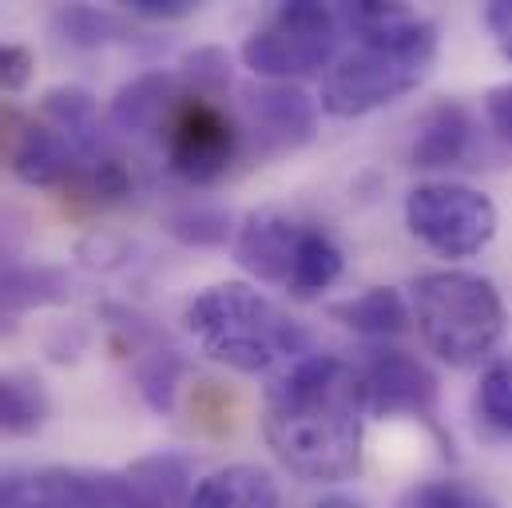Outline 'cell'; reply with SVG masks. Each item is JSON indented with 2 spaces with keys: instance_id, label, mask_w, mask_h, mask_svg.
I'll return each mask as SVG.
<instances>
[{
  "instance_id": "11",
  "label": "cell",
  "mask_w": 512,
  "mask_h": 508,
  "mask_svg": "<svg viewBox=\"0 0 512 508\" xmlns=\"http://www.w3.org/2000/svg\"><path fill=\"white\" fill-rule=\"evenodd\" d=\"M8 163H12L16 179L28 187H60V183L76 179L80 167H92V159L44 116L20 124V131L12 135V147H8Z\"/></svg>"
},
{
  "instance_id": "20",
  "label": "cell",
  "mask_w": 512,
  "mask_h": 508,
  "mask_svg": "<svg viewBox=\"0 0 512 508\" xmlns=\"http://www.w3.org/2000/svg\"><path fill=\"white\" fill-rule=\"evenodd\" d=\"M342 274V247L322 231V227H310L302 231V243L294 254V266H290V278H286V290L294 298H314L322 290H330Z\"/></svg>"
},
{
  "instance_id": "25",
  "label": "cell",
  "mask_w": 512,
  "mask_h": 508,
  "mask_svg": "<svg viewBox=\"0 0 512 508\" xmlns=\"http://www.w3.org/2000/svg\"><path fill=\"white\" fill-rule=\"evenodd\" d=\"M179 84H187V96L219 100L231 88V56L223 48H215V44L187 52L183 68H179Z\"/></svg>"
},
{
  "instance_id": "1",
  "label": "cell",
  "mask_w": 512,
  "mask_h": 508,
  "mask_svg": "<svg viewBox=\"0 0 512 508\" xmlns=\"http://www.w3.org/2000/svg\"><path fill=\"white\" fill-rule=\"evenodd\" d=\"M366 417L358 366L310 354L266 389L262 433L282 469L314 485H338L362 469Z\"/></svg>"
},
{
  "instance_id": "4",
  "label": "cell",
  "mask_w": 512,
  "mask_h": 508,
  "mask_svg": "<svg viewBox=\"0 0 512 508\" xmlns=\"http://www.w3.org/2000/svg\"><path fill=\"white\" fill-rule=\"evenodd\" d=\"M409 310L425 350L453 370L489 362L505 338V302L485 274L429 270L413 278Z\"/></svg>"
},
{
  "instance_id": "33",
  "label": "cell",
  "mask_w": 512,
  "mask_h": 508,
  "mask_svg": "<svg viewBox=\"0 0 512 508\" xmlns=\"http://www.w3.org/2000/svg\"><path fill=\"white\" fill-rule=\"evenodd\" d=\"M0 489H4V481H0Z\"/></svg>"
},
{
  "instance_id": "3",
  "label": "cell",
  "mask_w": 512,
  "mask_h": 508,
  "mask_svg": "<svg viewBox=\"0 0 512 508\" xmlns=\"http://www.w3.org/2000/svg\"><path fill=\"white\" fill-rule=\"evenodd\" d=\"M183 326L211 362L235 374H266L310 354V334L247 282H215L191 294L183 306Z\"/></svg>"
},
{
  "instance_id": "22",
  "label": "cell",
  "mask_w": 512,
  "mask_h": 508,
  "mask_svg": "<svg viewBox=\"0 0 512 508\" xmlns=\"http://www.w3.org/2000/svg\"><path fill=\"white\" fill-rule=\"evenodd\" d=\"M52 32L68 48H100L120 36V20L92 4H64L52 12Z\"/></svg>"
},
{
  "instance_id": "28",
  "label": "cell",
  "mask_w": 512,
  "mask_h": 508,
  "mask_svg": "<svg viewBox=\"0 0 512 508\" xmlns=\"http://www.w3.org/2000/svg\"><path fill=\"white\" fill-rule=\"evenodd\" d=\"M32 68H36V60L24 44H0V96L24 92L32 80Z\"/></svg>"
},
{
  "instance_id": "14",
  "label": "cell",
  "mask_w": 512,
  "mask_h": 508,
  "mask_svg": "<svg viewBox=\"0 0 512 508\" xmlns=\"http://www.w3.org/2000/svg\"><path fill=\"white\" fill-rule=\"evenodd\" d=\"M473 139H477V124H473L469 108L457 100H441L425 112V120L417 127V139L409 151L413 167H421V171L461 167L473 151Z\"/></svg>"
},
{
  "instance_id": "8",
  "label": "cell",
  "mask_w": 512,
  "mask_h": 508,
  "mask_svg": "<svg viewBox=\"0 0 512 508\" xmlns=\"http://www.w3.org/2000/svg\"><path fill=\"white\" fill-rule=\"evenodd\" d=\"M0 508H139V501L128 473L56 465L4 481Z\"/></svg>"
},
{
  "instance_id": "23",
  "label": "cell",
  "mask_w": 512,
  "mask_h": 508,
  "mask_svg": "<svg viewBox=\"0 0 512 508\" xmlns=\"http://www.w3.org/2000/svg\"><path fill=\"white\" fill-rule=\"evenodd\" d=\"M393 508H501L485 489L457 481V477H433V481H417L409 485Z\"/></svg>"
},
{
  "instance_id": "21",
  "label": "cell",
  "mask_w": 512,
  "mask_h": 508,
  "mask_svg": "<svg viewBox=\"0 0 512 508\" xmlns=\"http://www.w3.org/2000/svg\"><path fill=\"white\" fill-rule=\"evenodd\" d=\"M48 393L28 374H0V433L28 437L48 421Z\"/></svg>"
},
{
  "instance_id": "27",
  "label": "cell",
  "mask_w": 512,
  "mask_h": 508,
  "mask_svg": "<svg viewBox=\"0 0 512 508\" xmlns=\"http://www.w3.org/2000/svg\"><path fill=\"white\" fill-rule=\"evenodd\" d=\"M88 187H92L96 199L116 203V199L131 195V171L116 155H104V159H96V163L88 167Z\"/></svg>"
},
{
  "instance_id": "5",
  "label": "cell",
  "mask_w": 512,
  "mask_h": 508,
  "mask_svg": "<svg viewBox=\"0 0 512 508\" xmlns=\"http://www.w3.org/2000/svg\"><path fill=\"white\" fill-rule=\"evenodd\" d=\"M342 36L346 28L338 16V4L290 0V4H278L258 24L239 52L255 76L270 84H294L330 68L338 60Z\"/></svg>"
},
{
  "instance_id": "10",
  "label": "cell",
  "mask_w": 512,
  "mask_h": 508,
  "mask_svg": "<svg viewBox=\"0 0 512 508\" xmlns=\"http://www.w3.org/2000/svg\"><path fill=\"white\" fill-rule=\"evenodd\" d=\"M247 135L255 143L258 159L290 155L306 147L318 131V100L298 84H270L262 80L243 92Z\"/></svg>"
},
{
  "instance_id": "7",
  "label": "cell",
  "mask_w": 512,
  "mask_h": 508,
  "mask_svg": "<svg viewBox=\"0 0 512 508\" xmlns=\"http://www.w3.org/2000/svg\"><path fill=\"white\" fill-rule=\"evenodd\" d=\"M239 143H243V131L231 124V116L215 100H203V96H179L171 120L163 127L171 171L195 187L219 183L239 159Z\"/></svg>"
},
{
  "instance_id": "29",
  "label": "cell",
  "mask_w": 512,
  "mask_h": 508,
  "mask_svg": "<svg viewBox=\"0 0 512 508\" xmlns=\"http://www.w3.org/2000/svg\"><path fill=\"white\" fill-rule=\"evenodd\" d=\"M481 108H485V120H489V127H493V135L505 139V143H512V80L509 84L489 88Z\"/></svg>"
},
{
  "instance_id": "18",
  "label": "cell",
  "mask_w": 512,
  "mask_h": 508,
  "mask_svg": "<svg viewBox=\"0 0 512 508\" xmlns=\"http://www.w3.org/2000/svg\"><path fill=\"white\" fill-rule=\"evenodd\" d=\"M342 326H350L354 334H366V338H397L409 330L413 322V310L409 302L401 298V290L393 286H370L366 294L350 298V302H338L330 310Z\"/></svg>"
},
{
  "instance_id": "32",
  "label": "cell",
  "mask_w": 512,
  "mask_h": 508,
  "mask_svg": "<svg viewBox=\"0 0 512 508\" xmlns=\"http://www.w3.org/2000/svg\"><path fill=\"white\" fill-rule=\"evenodd\" d=\"M318 508H366V505L354 501V497H326V501H318Z\"/></svg>"
},
{
  "instance_id": "17",
  "label": "cell",
  "mask_w": 512,
  "mask_h": 508,
  "mask_svg": "<svg viewBox=\"0 0 512 508\" xmlns=\"http://www.w3.org/2000/svg\"><path fill=\"white\" fill-rule=\"evenodd\" d=\"M40 116L52 127H60L92 163L104 159V127H100V108H96V96L88 88H76V84H60L52 92H44L40 100Z\"/></svg>"
},
{
  "instance_id": "30",
  "label": "cell",
  "mask_w": 512,
  "mask_h": 508,
  "mask_svg": "<svg viewBox=\"0 0 512 508\" xmlns=\"http://www.w3.org/2000/svg\"><path fill=\"white\" fill-rule=\"evenodd\" d=\"M481 20H485L489 36L497 40L501 56H505V60L512 64V0H493V4H485Z\"/></svg>"
},
{
  "instance_id": "19",
  "label": "cell",
  "mask_w": 512,
  "mask_h": 508,
  "mask_svg": "<svg viewBox=\"0 0 512 508\" xmlns=\"http://www.w3.org/2000/svg\"><path fill=\"white\" fill-rule=\"evenodd\" d=\"M139 508H183L191 497V461L179 453H155L128 469Z\"/></svg>"
},
{
  "instance_id": "9",
  "label": "cell",
  "mask_w": 512,
  "mask_h": 508,
  "mask_svg": "<svg viewBox=\"0 0 512 508\" xmlns=\"http://www.w3.org/2000/svg\"><path fill=\"white\" fill-rule=\"evenodd\" d=\"M358 374L366 385V409L374 417H417L429 429H437L441 389L421 358L405 350H370Z\"/></svg>"
},
{
  "instance_id": "15",
  "label": "cell",
  "mask_w": 512,
  "mask_h": 508,
  "mask_svg": "<svg viewBox=\"0 0 512 508\" xmlns=\"http://www.w3.org/2000/svg\"><path fill=\"white\" fill-rule=\"evenodd\" d=\"M120 330H128L131 346L139 350L135 362V385L143 393V401L155 413H171L175 409V393H179V378H183V358L175 346H167L163 338H155V330H147L139 318H124Z\"/></svg>"
},
{
  "instance_id": "13",
  "label": "cell",
  "mask_w": 512,
  "mask_h": 508,
  "mask_svg": "<svg viewBox=\"0 0 512 508\" xmlns=\"http://www.w3.org/2000/svg\"><path fill=\"white\" fill-rule=\"evenodd\" d=\"M179 104V76L171 72H143L131 84H124L108 108V127L120 135H151L171 120Z\"/></svg>"
},
{
  "instance_id": "24",
  "label": "cell",
  "mask_w": 512,
  "mask_h": 508,
  "mask_svg": "<svg viewBox=\"0 0 512 508\" xmlns=\"http://www.w3.org/2000/svg\"><path fill=\"white\" fill-rule=\"evenodd\" d=\"M167 235L179 239L183 247H223L231 239V215L211 203L179 207L167 215Z\"/></svg>"
},
{
  "instance_id": "2",
  "label": "cell",
  "mask_w": 512,
  "mask_h": 508,
  "mask_svg": "<svg viewBox=\"0 0 512 508\" xmlns=\"http://www.w3.org/2000/svg\"><path fill=\"white\" fill-rule=\"evenodd\" d=\"M354 48L334 60L322 84V112L358 120L409 96L437 60V24L405 4L354 0L338 4Z\"/></svg>"
},
{
  "instance_id": "31",
  "label": "cell",
  "mask_w": 512,
  "mask_h": 508,
  "mask_svg": "<svg viewBox=\"0 0 512 508\" xmlns=\"http://www.w3.org/2000/svg\"><path fill=\"white\" fill-rule=\"evenodd\" d=\"M124 8H128L131 16H143V20H183L199 4L195 0H128Z\"/></svg>"
},
{
  "instance_id": "26",
  "label": "cell",
  "mask_w": 512,
  "mask_h": 508,
  "mask_svg": "<svg viewBox=\"0 0 512 508\" xmlns=\"http://www.w3.org/2000/svg\"><path fill=\"white\" fill-rule=\"evenodd\" d=\"M477 417L493 433L512 437V358L493 362L481 374V385H477Z\"/></svg>"
},
{
  "instance_id": "6",
  "label": "cell",
  "mask_w": 512,
  "mask_h": 508,
  "mask_svg": "<svg viewBox=\"0 0 512 508\" xmlns=\"http://www.w3.org/2000/svg\"><path fill=\"white\" fill-rule=\"evenodd\" d=\"M405 227L437 258H477L501 227L497 203L469 183H417L405 195Z\"/></svg>"
},
{
  "instance_id": "12",
  "label": "cell",
  "mask_w": 512,
  "mask_h": 508,
  "mask_svg": "<svg viewBox=\"0 0 512 508\" xmlns=\"http://www.w3.org/2000/svg\"><path fill=\"white\" fill-rule=\"evenodd\" d=\"M302 231H306V223L290 219L286 211H274V207L251 211L247 223L239 227V239H235V262L247 274H255L258 282L286 286Z\"/></svg>"
},
{
  "instance_id": "16",
  "label": "cell",
  "mask_w": 512,
  "mask_h": 508,
  "mask_svg": "<svg viewBox=\"0 0 512 508\" xmlns=\"http://www.w3.org/2000/svg\"><path fill=\"white\" fill-rule=\"evenodd\" d=\"M278 481L258 465H227L203 477L183 508H278Z\"/></svg>"
}]
</instances>
